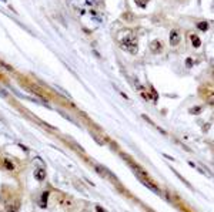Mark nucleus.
Wrapping results in <instances>:
<instances>
[{
  "label": "nucleus",
  "mask_w": 214,
  "mask_h": 212,
  "mask_svg": "<svg viewBox=\"0 0 214 212\" xmlns=\"http://www.w3.org/2000/svg\"><path fill=\"white\" fill-rule=\"evenodd\" d=\"M19 209H20V201L19 199H14L6 207V212H19Z\"/></svg>",
  "instance_id": "nucleus-6"
},
{
  "label": "nucleus",
  "mask_w": 214,
  "mask_h": 212,
  "mask_svg": "<svg viewBox=\"0 0 214 212\" xmlns=\"http://www.w3.org/2000/svg\"><path fill=\"white\" fill-rule=\"evenodd\" d=\"M94 168H96V171H99L100 175H106V170H104L101 165H99V164H94Z\"/></svg>",
  "instance_id": "nucleus-16"
},
{
  "label": "nucleus",
  "mask_w": 214,
  "mask_h": 212,
  "mask_svg": "<svg viewBox=\"0 0 214 212\" xmlns=\"http://www.w3.org/2000/svg\"><path fill=\"white\" fill-rule=\"evenodd\" d=\"M169 40H170V44H171V46H178V44H180L181 36H180V33H178V30H171V31H170Z\"/></svg>",
  "instance_id": "nucleus-4"
},
{
  "label": "nucleus",
  "mask_w": 214,
  "mask_h": 212,
  "mask_svg": "<svg viewBox=\"0 0 214 212\" xmlns=\"http://www.w3.org/2000/svg\"><path fill=\"white\" fill-rule=\"evenodd\" d=\"M213 79H214V71H213Z\"/></svg>",
  "instance_id": "nucleus-22"
},
{
  "label": "nucleus",
  "mask_w": 214,
  "mask_h": 212,
  "mask_svg": "<svg viewBox=\"0 0 214 212\" xmlns=\"http://www.w3.org/2000/svg\"><path fill=\"white\" fill-rule=\"evenodd\" d=\"M206 100H207V103H208L210 105H214V91H208Z\"/></svg>",
  "instance_id": "nucleus-14"
},
{
  "label": "nucleus",
  "mask_w": 214,
  "mask_h": 212,
  "mask_svg": "<svg viewBox=\"0 0 214 212\" xmlns=\"http://www.w3.org/2000/svg\"><path fill=\"white\" fill-rule=\"evenodd\" d=\"M3 166L7 171H13V170H14V164H13L10 159H3Z\"/></svg>",
  "instance_id": "nucleus-11"
},
{
  "label": "nucleus",
  "mask_w": 214,
  "mask_h": 212,
  "mask_svg": "<svg viewBox=\"0 0 214 212\" xmlns=\"http://www.w3.org/2000/svg\"><path fill=\"white\" fill-rule=\"evenodd\" d=\"M0 67H3V68H4V70H6V71H13V68H12V67H10V66H7V64H6V63H3V61H2V60H0Z\"/></svg>",
  "instance_id": "nucleus-17"
},
{
  "label": "nucleus",
  "mask_w": 214,
  "mask_h": 212,
  "mask_svg": "<svg viewBox=\"0 0 214 212\" xmlns=\"http://www.w3.org/2000/svg\"><path fill=\"white\" fill-rule=\"evenodd\" d=\"M150 51H151L153 54H160L161 51H163V43H161L160 40H153V42L150 43Z\"/></svg>",
  "instance_id": "nucleus-5"
},
{
  "label": "nucleus",
  "mask_w": 214,
  "mask_h": 212,
  "mask_svg": "<svg viewBox=\"0 0 214 212\" xmlns=\"http://www.w3.org/2000/svg\"><path fill=\"white\" fill-rule=\"evenodd\" d=\"M0 94H2V96H3V97H6V96H7V93L4 91V90H3V88H2V87H0Z\"/></svg>",
  "instance_id": "nucleus-21"
},
{
  "label": "nucleus",
  "mask_w": 214,
  "mask_h": 212,
  "mask_svg": "<svg viewBox=\"0 0 214 212\" xmlns=\"http://www.w3.org/2000/svg\"><path fill=\"white\" fill-rule=\"evenodd\" d=\"M185 66L189 67V68H190V67H193V58H191V57L185 58Z\"/></svg>",
  "instance_id": "nucleus-19"
},
{
  "label": "nucleus",
  "mask_w": 214,
  "mask_h": 212,
  "mask_svg": "<svg viewBox=\"0 0 214 212\" xmlns=\"http://www.w3.org/2000/svg\"><path fill=\"white\" fill-rule=\"evenodd\" d=\"M41 201H43V205H44V202H47V198H49V192L46 191V192H43V194H41Z\"/></svg>",
  "instance_id": "nucleus-20"
},
{
  "label": "nucleus",
  "mask_w": 214,
  "mask_h": 212,
  "mask_svg": "<svg viewBox=\"0 0 214 212\" xmlns=\"http://www.w3.org/2000/svg\"><path fill=\"white\" fill-rule=\"evenodd\" d=\"M190 40H191V44H193L194 49H198L201 46V40H200L197 34H190Z\"/></svg>",
  "instance_id": "nucleus-9"
},
{
  "label": "nucleus",
  "mask_w": 214,
  "mask_h": 212,
  "mask_svg": "<svg viewBox=\"0 0 214 212\" xmlns=\"http://www.w3.org/2000/svg\"><path fill=\"white\" fill-rule=\"evenodd\" d=\"M136 87L139 88V91H140V94L143 96L144 100H150V98H151V97H150V94L147 93V90H146V88H144L143 86H141V84L139 83V80H136Z\"/></svg>",
  "instance_id": "nucleus-7"
},
{
  "label": "nucleus",
  "mask_w": 214,
  "mask_h": 212,
  "mask_svg": "<svg viewBox=\"0 0 214 212\" xmlns=\"http://www.w3.org/2000/svg\"><path fill=\"white\" fill-rule=\"evenodd\" d=\"M150 91H151V96H153V100L157 101V98H159V96H157V91L154 90V87H150Z\"/></svg>",
  "instance_id": "nucleus-18"
},
{
  "label": "nucleus",
  "mask_w": 214,
  "mask_h": 212,
  "mask_svg": "<svg viewBox=\"0 0 214 212\" xmlns=\"http://www.w3.org/2000/svg\"><path fill=\"white\" fill-rule=\"evenodd\" d=\"M148 2H150V0H134V3H136L139 7H141V9L146 7V6L148 4Z\"/></svg>",
  "instance_id": "nucleus-15"
},
{
  "label": "nucleus",
  "mask_w": 214,
  "mask_h": 212,
  "mask_svg": "<svg viewBox=\"0 0 214 212\" xmlns=\"http://www.w3.org/2000/svg\"><path fill=\"white\" fill-rule=\"evenodd\" d=\"M123 36L120 37V46L121 49L126 51H128L130 54H137L139 51V43H137V38L134 36L132 30H126V31H121Z\"/></svg>",
  "instance_id": "nucleus-1"
},
{
  "label": "nucleus",
  "mask_w": 214,
  "mask_h": 212,
  "mask_svg": "<svg viewBox=\"0 0 214 212\" xmlns=\"http://www.w3.org/2000/svg\"><path fill=\"white\" fill-rule=\"evenodd\" d=\"M140 178V181L144 184V187H147L150 191H153L154 194H157V195H161V191H160V188L157 187L156 184L153 182L151 179L148 178V177H139Z\"/></svg>",
  "instance_id": "nucleus-3"
},
{
  "label": "nucleus",
  "mask_w": 214,
  "mask_h": 212,
  "mask_svg": "<svg viewBox=\"0 0 214 212\" xmlns=\"http://www.w3.org/2000/svg\"><path fill=\"white\" fill-rule=\"evenodd\" d=\"M213 66H214V60H213Z\"/></svg>",
  "instance_id": "nucleus-23"
},
{
  "label": "nucleus",
  "mask_w": 214,
  "mask_h": 212,
  "mask_svg": "<svg viewBox=\"0 0 214 212\" xmlns=\"http://www.w3.org/2000/svg\"><path fill=\"white\" fill-rule=\"evenodd\" d=\"M34 178L37 181H43L46 178V171L44 170H36L34 171Z\"/></svg>",
  "instance_id": "nucleus-10"
},
{
  "label": "nucleus",
  "mask_w": 214,
  "mask_h": 212,
  "mask_svg": "<svg viewBox=\"0 0 214 212\" xmlns=\"http://www.w3.org/2000/svg\"><path fill=\"white\" fill-rule=\"evenodd\" d=\"M197 29L201 30V31H207L208 30V23L207 21H200V23H197Z\"/></svg>",
  "instance_id": "nucleus-13"
},
{
  "label": "nucleus",
  "mask_w": 214,
  "mask_h": 212,
  "mask_svg": "<svg viewBox=\"0 0 214 212\" xmlns=\"http://www.w3.org/2000/svg\"><path fill=\"white\" fill-rule=\"evenodd\" d=\"M203 111V107H200V105H196V107H191L189 110L190 114H193V115H197V114H200V112Z\"/></svg>",
  "instance_id": "nucleus-12"
},
{
  "label": "nucleus",
  "mask_w": 214,
  "mask_h": 212,
  "mask_svg": "<svg viewBox=\"0 0 214 212\" xmlns=\"http://www.w3.org/2000/svg\"><path fill=\"white\" fill-rule=\"evenodd\" d=\"M56 202H57L60 207H63V208H71L74 205L73 198L69 195H64V194H57V195H56Z\"/></svg>",
  "instance_id": "nucleus-2"
},
{
  "label": "nucleus",
  "mask_w": 214,
  "mask_h": 212,
  "mask_svg": "<svg viewBox=\"0 0 214 212\" xmlns=\"http://www.w3.org/2000/svg\"><path fill=\"white\" fill-rule=\"evenodd\" d=\"M189 165L190 166H193V168H196V170L200 172V174H203V175H208V177H211L210 174H208V171L207 170H204L201 165H198V164H196V162H193V161H189Z\"/></svg>",
  "instance_id": "nucleus-8"
}]
</instances>
